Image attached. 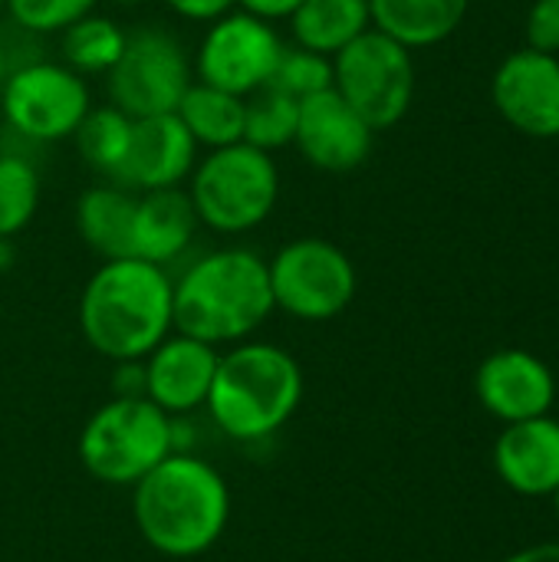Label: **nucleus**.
Listing matches in <instances>:
<instances>
[{"label": "nucleus", "instance_id": "c9c22d12", "mask_svg": "<svg viewBox=\"0 0 559 562\" xmlns=\"http://www.w3.org/2000/svg\"><path fill=\"white\" fill-rule=\"evenodd\" d=\"M109 3H115V7H138V3H145V0H109Z\"/></svg>", "mask_w": 559, "mask_h": 562}, {"label": "nucleus", "instance_id": "f03ea898", "mask_svg": "<svg viewBox=\"0 0 559 562\" xmlns=\"http://www.w3.org/2000/svg\"><path fill=\"white\" fill-rule=\"evenodd\" d=\"M79 329L89 349L109 362L145 359L175 333L168 270L138 257L102 260L82 286Z\"/></svg>", "mask_w": 559, "mask_h": 562}, {"label": "nucleus", "instance_id": "7ed1b4c3", "mask_svg": "<svg viewBox=\"0 0 559 562\" xmlns=\"http://www.w3.org/2000/svg\"><path fill=\"white\" fill-rule=\"evenodd\" d=\"M175 333L214 349L250 339L277 310L267 260L250 247H217L171 280Z\"/></svg>", "mask_w": 559, "mask_h": 562}, {"label": "nucleus", "instance_id": "5701e85b", "mask_svg": "<svg viewBox=\"0 0 559 562\" xmlns=\"http://www.w3.org/2000/svg\"><path fill=\"white\" fill-rule=\"evenodd\" d=\"M122 49L125 30L112 16H102L96 10L59 33V63H66L79 76H105L119 63Z\"/></svg>", "mask_w": 559, "mask_h": 562}, {"label": "nucleus", "instance_id": "a878e982", "mask_svg": "<svg viewBox=\"0 0 559 562\" xmlns=\"http://www.w3.org/2000/svg\"><path fill=\"white\" fill-rule=\"evenodd\" d=\"M40 207V171L16 151H0V237L30 227Z\"/></svg>", "mask_w": 559, "mask_h": 562}, {"label": "nucleus", "instance_id": "39448f33", "mask_svg": "<svg viewBox=\"0 0 559 562\" xmlns=\"http://www.w3.org/2000/svg\"><path fill=\"white\" fill-rule=\"evenodd\" d=\"M185 191L198 224L214 234L237 237L257 231L273 214L280 198V168L270 151L237 142L198 158Z\"/></svg>", "mask_w": 559, "mask_h": 562}, {"label": "nucleus", "instance_id": "b1692460", "mask_svg": "<svg viewBox=\"0 0 559 562\" xmlns=\"http://www.w3.org/2000/svg\"><path fill=\"white\" fill-rule=\"evenodd\" d=\"M132 122L122 109L109 105H92L86 112V119L79 122V128L72 132V142L82 155V161L105 175L109 181H119V171L125 165L128 155V142H132Z\"/></svg>", "mask_w": 559, "mask_h": 562}, {"label": "nucleus", "instance_id": "9b49d317", "mask_svg": "<svg viewBox=\"0 0 559 562\" xmlns=\"http://www.w3.org/2000/svg\"><path fill=\"white\" fill-rule=\"evenodd\" d=\"M283 49L287 43L273 23L234 7L231 13L208 23L191 69L198 82L247 99L250 92L270 86Z\"/></svg>", "mask_w": 559, "mask_h": 562}, {"label": "nucleus", "instance_id": "dca6fc26", "mask_svg": "<svg viewBox=\"0 0 559 562\" xmlns=\"http://www.w3.org/2000/svg\"><path fill=\"white\" fill-rule=\"evenodd\" d=\"M198 158H201L198 142L191 138V132L181 125L175 112L135 119L128 155L115 184L132 188V191L185 188Z\"/></svg>", "mask_w": 559, "mask_h": 562}, {"label": "nucleus", "instance_id": "393cba45", "mask_svg": "<svg viewBox=\"0 0 559 562\" xmlns=\"http://www.w3.org/2000/svg\"><path fill=\"white\" fill-rule=\"evenodd\" d=\"M300 102L277 86H264L244 99V142L260 151H277L293 145Z\"/></svg>", "mask_w": 559, "mask_h": 562}, {"label": "nucleus", "instance_id": "20e7f679", "mask_svg": "<svg viewBox=\"0 0 559 562\" xmlns=\"http://www.w3.org/2000/svg\"><path fill=\"white\" fill-rule=\"evenodd\" d=\"M303 402V369L277 342L244 339L217 356L208 415L221 435L241 445L277 435Z\"/></svg>", "mask_w": 559, "mask_h": 562}, {"label": "nucleus", "instance_id": "4be33fe9", "mask_svg": "<svg viewBox=\"0 0 559 562\" xmlns=\"http://www.w3.org/2000/svg\"><path fill=\"white\" fill-rule=\"evenodd\" d=\"M175 115L191 132L198 148H224L244 142V99L208 82H191Z\"/></svg>", "mask_w": 559, "mask_h": 562}, {"label": "nucleus", "instance_id": "2f4dec72", "mask_svg": "<svg viewBox=\"0 0 559 562\" xmlns=\"http://www.w3.org/2000/svg\"><path fill=\"white\" fill-rule=\"evenodd\" d=\"M303 0H237L241 10L267 20V23H277V20H290V13L300 7Z\"/></svg>", "mask_w": 559, "mask_h": 562}, {"label": "nucleus", "instance_id": "f704fd0d", "mask_svg": "<svg viewBox=\"0 0 559 562\" xmlns=\"http://www.w3.org/2000/svg\"><path fill=\"white\" fill-rule=\"evenodd\" d=\"M7 72H10V59H7V46L0 43V86H3Z\"/></svg>", "mask_w": 559, "mask_h": 562}, {"label": "nucleus", "instance_id": "1a4fd4ad", "mask_svg": "<svg viewBox=\"0 0 559 562\" xmlns=\"http://www.w3.org/2000/svg\"><path fill=\"white\" fill-rule=\"evenodd\" d=\"M105 82L115 109L128 119H148L178 109L181 95L194 82V69L171 30L145 23L125 33V49L105 72Z\"/></svg>", "mask_w": 559, "mask_h": 562}, {"label": "nucleus", "instance_id": "e433bc0d", "mask_svg": "<svg viewBox=\"0 0 559 562\" xmlns=\"http://www.w3.org/2000/svg\"><path fill=\"white\" fill-rule=\"evenodd\" d=\"M554 507H557V517H559V487L554 491Z\"/></svg>", "mask_w": 559, "mask_h": 562}, {"label": "nucleus", "instance_id": "a211bd4d", "mask_svg": "<svg viewBox=\"0 0 559 562\" xmlns=\"http://www.w3.org/2000/svg\"><path fill=\"white\" fill-rule=\"evenodd\" d=\"M198 214L185 188L138 191L132 217V257L168 267L194 240Z\"/></svg>", "mask_w": 559, "mask_h": 562}, {"label": "nucleus", "instance_id": "2eb2a0df", "mask_svg": "<svg viewBox=\"0 0 559 562\" xmlns=\"http://www.w3.org/2000/svg\"><path fill=\"white\" fill-rule=\"evenodd\" d=\"M217 349L185 336L171 333L165 336L145 359V398L158 405L171 418H185L198 408H204L214 369H217Z\"/></svg>", "mask_w": 559, "mask_h": 562}, {"label": "nucleus", "instance_id": "ddd939ff", "mask_svg": "<svg viewBox=\"0 0 559 562\" xmlns=\"http://www.w3.org/2000/svg\"><path fill=\"white\" fill-rule=\"evenodd\" d=\"M491 99L517 132L559 138V56L530 46L511 53L491 79Z\"/></svg>", "mask_w": 559, "mask_h": 562}, {"label": "nucleus", "instance_id": "cd10ccee", "mask_svg": "<svg viewBox=\"0 0 559 562\" xmlns=\"http://www.w3.org/2000/svg\"><path fill=\"white\" fill-rule=\"evenodd\" d=\"M96 7L99 0H7V16L26 33L49 36L89 16Z\"/></svg>", "mask_w": 559, "mask_h": 562}, {"label": "nucleus", "instance_id": "473e14b6", "mask_svg": "<svg viewBox=\"0 0 559 562\" xmlns=\"http://www.w3.org/2000/svg\"><path fill=\"white\" fill-rule=\"evenodd\" d=\"M504 562H559V543H537V547H524L514 557Z\"/></svg>", "mask_w": 559, "mask_h": 562}, {"label": "nucleus", "instance_id": "bb28decb", "mask_svg": "<svg viewBox=\"0 0 559 562\" xmlns=\"http://www.w3.org/2000/svg\"><path fill=\"white\" fill-rule=\"evenodd\" d=\"M270 86L283 89L297 102L306 99V95H316L323 89H333V59L320 56V53H310L303 46H287L280 63H277V72H273Z\"/></svg>", "mask_w": 559, "mask_h": 562}, {"label": "nucleus", "instance_id": "f257e3e1", "mask_svg": "<svg viewBox=\"0 0 559 562\" xmlns=\"http://www.w3.org/2000/svg\"><path fill=\"white\" fill-rule=\"evenodd\" d=\"M132 517L155 553L194 560L224 537L231 487L214 464L191 451H175L132 487Z\"/></svg>", "mask_w": 559, "mask_h": 562}, {"label": "nucleus", "instance_id": "58836bf2", "mask_svg": "<svg viewBox=\"0 0 559 562\" xmlns=\"http://www.w3.org/2000/svg\"><path fill=\"white\" fill-rule=\"evenodd\" d=\"M557 319H559V316H557Z\"/></svg>", "mask_w": 559, "mask_h": 562}, {"label": "nucleus", "instance_id": "423d86ee", "mask_svg": "<svg viewBox=\"0 0 559 562\" xmlns=\"http://www.w3.org/2000/svg\"><path fill=\"white\" fill-rule=\"evenodd\" d=\"M175 451L178 418L165 415L145 395L99 405L79 435L82 468L109 487H135Z\"/></svg>", "mask_w": 559, "mask_h": 562}, {"label": "nucleus", "instance_id": "4c0bfd02", "mask_svg": "<svg viewBox=\"0 0 559 562\" xmlns=\"http://www.w3.org/2000/svg\"><path fill=\"white\" fill-rule=\"evenodd\" d=\"M7 13V0H0V16Z\"/></svg>", "mask_w": 559, "mask_h": 562}, {"label": "nucleus", "instance_id": "6e6552de", "mask_svg": "<svg viewBox=\"0 0 559 562\" xmlns=\"http://www.w3.org/2000/svg\"><path fill=\"white\" fill-rule=\"evenodd\" d=\"M333 89L372 125V132H385L409 115L415 99L412 49L379 30H366L333 56Z\"/></svg>", "mask_w": 559, "mask_h": 562}, {"label": "nucleus", "instance_id": "7c9ffc66", "mask_svg": "<svg viewBox=\"0 0 559 562\" xmlns=\"http://www.w3.org/2000/svg\"><path fill=\"white\" fill-rule=\"evenodd\" d=\"M145 395V366L135 362H115V398H138Z\"/></svg>", "mask_w": 559, "mask_h": 562}, {"label": "nucleus", "instance_id": "f8f14e48", "mask_svg": "<svg viewBox=\"0 0 559 562\" xmlns=\"http://www.w3.org/2000/svg\"><path fill=\"white\" fill-rule=\"evenodd\" d=\"M372 125L336 89L300 99L293 145L306 158V165L329 175L356 171L372 155Z\"/></svg>", "mask_w": 559, "mask_h": 562}, {"label": "nucleus", "instance_id": "6ab92c4d", "mask_svg": "<svg viewBox=\"0 0 559 562\" xmlns=\"http://www.w3.org/2000/svg\"><path fill=\"white\" fill-rule=\"evenodd\" d=\"M132 217L135 191L115 181L92 184L76 201V231L82 244L102 260L132 257Z\"/></svg>", "mask_w": 559, "mask_h": 562}, {"label": "nucleus", "instance_id": "412c9836", "mask_svg": "<svg viewBox=\"0 0 559 562\" xmlns=\"http://www.w3.org/2000/svg\"><path fill=\"white\" fill-rule=\"evenodd\" d=\"M287 23L293 33V46L333 59L356 36L372 30V13L369 0H303Z\"/></svg>", "mask_w": 559, "mask_h": 562}, {"label": "nucleus", "instance_id": "f3484780", "mask_svg": "<svg viewBox=\"0 0 559 562\" xmlns=\"http://www.w3.org/2000/svg\"><path fill=\"white\" fill-rule=\"evenodd\" d=\"M497 477L521 497H554L559 487V422L550 415L507 425L494 441Z\"/></svg>", "mask_w": 559, "mask_h": 562}, {"label": "nucleus", "instance_id": "4468645a", "mask_svg": "<svg viewBox=\"0 0 559 562\" xmlns=\"http://www.w3.org/2000/svg\"><path fill=\"white\" fill-rule=\"evenodd\" d=\"M478 402L488 415L504 425L550 415L557 402V379L544 359L527 349H501L491 352L474 375Z\"/></svg>", "mask_w": 559, "mask_h": 562}, {"label": "nucleus", "instance_id": "0eeeda50", "mask_svg": "<svg viewBox=\"0 0 559 562\" xmlns=\"http://www.w3.org/2000/svg\"><path fill=\"white\" fill-rule=\"evenodd\" d=\"M273 310L300 323H329L349 310L359 290V273L349 254L326 237H297L270 260Z\"/></svg>", "mask_w": 559, "mask_h": 562}, {"label": "nucleus", "instance_id": "c85d7f7f", "mask_svg": "<svg viewBox=\"0 0 559 562\" xmlns=\"http://www.w3.org/2000/svg\"><path fill=\"white\" fill-rule=\"evenodd\" d=\"M527 46L559 56V0H534L527 10Z\"/></svg>", "mask_w": 559, "mask_h": 562}, {"label": "nucleus", "instance_id": "9d476101", "mask_svg": "<svg viewBox=\"0 0 559 562\" xmlns=\"http://www.w3.org/2000/svg\"><path fill=\"white\" fill-rule=\"evenodd\" d=\"M92 95L86 76L72 72L56 59H33L7 72L0 86V112L10 132L30 142H63L72 138Z\"/></svg>", "mask_w": 559, "mask_h": 562}, {"label": "nucleus", "instance_id": "c756f323", "mask_svg": "<svg viewBox=\"0 0 559 562\" xmlns=\"http://www.w3.org/2000/svg\"><path fill=\"white\" fill-rule=\"evenodd\" d=\"M165 7L181 16V20H191V23H211L224 13H231L237 7V0H165Z\"/></svg>", "mask_w": 559, "mask_h": 562}, {"label": "nucleus", "instance_id": "aec40b11", "mask_svg": "<svg viewBox=\"0 0 559 562\" xmlns=\"http://www.w3.org/2000/svg\"><path fill=\"white\" fill-rule=\"evenodd\" d=\"M471 0H369L372 30L392 36L405 49L445 43L468 13Z\"/></svg>", "mask_w": 559, "mask_h": 562}, {"label": "nucleus", "instance_id": "72a5a7b5", "mask_svg": "<svg viewBox=\"0 0 559 562\" xmlns=\"http://www.w3.org/2000/svg\"><path fill=\"white\" fill-rule=\"evenodd\" d=\"M16 260V247H13V237H0V273H7Z\"/></svg>", "mask_w": 559, "mask_h": 562}]
</instances>
